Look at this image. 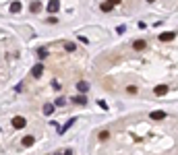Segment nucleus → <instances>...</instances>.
I'll return each mask as SVG.
<instances>
[{
	"instance_id": "1",
	"label": "nucleus",
	"mask_w": 178,
	"mask_h": 155,
	"mask_svg": "<svg viewBox=\"0 0 178 155\" xmlns=\"http://www.w3.org/2000/svg\"><path fill=\"white\" fill-rule=\"evenodd\" d=\"M25 124H27V122H25L23 116H13V120H11V126L17 128V130H19V128H25Z\"/></svg>"
},
{
	"instance_id": "2",
	"label": "nucleus",
	"mask_w": 178,
	"mask_h": 155,
	"mask_svg": "<svg viewBox=\"0 0 178 155\" xmlns=\"http://www.w3.org/2000/svg\"><path fill=\"white\" fill-rule=\"evenodd\" d=\"M41 74H44V64L37 62V64L31 68V77H33V79H41Z\"/></svg>"
},
{
	"instance_id": "3",
	"label": "nucleus",
	"mask_w": 178,
	"mask_h": 155,
	"mask_svg": "<svg viewBox=\"0 0 178 155\" xmlns=\"http://www.w3.org/2000/svg\"><path fill=\"white\" fill-rule=\"evenodd\" d=\"M58 10H60V2H58V0H50V2H48V13L56 15Z\"/></svg>"
},
{
	"instance_id": "4",
	"label": "nucleus",
	"mask_w": 178,
	"mask_h": 155,
	"mask_svg": "<svg viewBox=\"0 0 178 155\" xmlns=\"http://www.w3.org/2000/svg\"><path fill=\"white\" fill-rule=\"evenodd\" d=\"M174 40V31H164L159 35V41H172Z\"/></svg>"
},
{
	"instance_id": "5",
	"label": "nucleus",
	"mask_w": 178,
	"mask_h": 155,
	"mask_svg": "<svg viewBox=\"0 0 178 155\" xmlns=\"http://www.w3.org/2000/svg\"><path fill=\"white\" fill-rule=\"evenodd\" d=\"M29 10H31V13H40L41 10V2L40 0H33V2L29 4Z\"/></svg>"
},
{
	"instance_id": "6",
	"label": "nucleus",
	"mask_w": 178,
	"mask_h": 155,
	"mask_svg": "<svg viewBox=\"0 0 178 155\" xmlns=\"http://www.w3.org/2000/svg\"><path fill=\"white\" fill-rule=\"evenodd\" d=\"M54 108H56V103H46V106H44V114L52 116V114H54Z\"/></svg>"
},
{
	"instance_id": "7",
	"label": "nucleus",
	"mask_w": 178,
	"mask_h": 155,
	"mask_svg": "<svg viewBox=\"0 0 178 155\" xmlns=\"http://www.w3.org/2000/svg\"><path fill=\"white\" fill-rule=\"evenodd\" d=\"M73 124H75V118H70V120L66 122L64 126H58V132H60V135H64V132H66V128H70V126H73Z\"/></svg>"
},
{
	"instance_id": "8",
	"label": "nucleus",
	"mask_w": 178,
	"mask_h": 155,
	"mask_svg": "<svg viewBox=\"0 0 178 155\" xmlns=\"http://www.w3.org/2000/svg\"><path fill=\"white\" fill-rule=\"evenodd\" d=\"M153 93L155 95H166L168 93V87H166V85H158V87L153 89Z\"/></svg>"
},
{
	"instance_id": "9",
	"label": "nucleus",
	"mask_w": 178,
	"mask_h": 155,
	"mask_svg": "<svg viewBox=\"0 0 178 155\" xmlns=\"http://www.w3.org/2000/svg\"><path fill=\"white\" fill-rule=\"evenodd\" d=\"M21 2L19 0H15V2H11V13H21Z\"/></svg>"
},
{
	"instance_id": "10",
	"label": "nucleus",
	"mask_w": 178,
	"mask_h": 155,
	"mask_svg": "<svg viewBox=\"0 0 178 155\" xmlns=\"http://www.w3.org/2000/svg\"><path fill=\"white\" fill-rule=\"evenodd\" d=\"M145 46H147V44H145L143 40H135L133 41V48H135V50H145Z\"/></svg>"
},
{
	"instance_id": "11",
	"label": "nucleus",
	"mask_w": 178,
	"mask_h": 155,
	"mask_svg": "<svg viewBox=\"0 0 178 155\" xmlns=\"http://www.w3.org/2000/svg\"><path fill=\"white\" fill-rule=\"evenodd\" d=\"M77 89H79L81 93H85V91L89 89V83L87 81H79V83H77Z\"/></svg>"
},
{
	"instance_id": "12",
	"label": "nucleus",
	"mask_w": 178,
	"mask_h": 155,
	"mask_svg": "<svg viewBox=\"0 0 178 155\" xmlns=\"http://www.w3.org/2000/svg\"><path fill=\"white\" fill-rule=\"evenodd\" d=\"M73 101L79 103V106H85V103H87V97H85V95H77V97H73Z\"/></svg>"
},
{
	"instance_id": "13",
	"label": "nucleus",
	"mask_w": 178,
	"mask_h": 155,
	"mask_svg": "<svg viewBox=\"0 0 178 155\" xmlns=\"http://www.w3.org/2000/svg\"><path fill=\"white\" fill-rule=\"evenodd\" d=\"M151 118H153V120H162V118H166V112H162V110H158V112H151Z\"/></svg>"
},
{
	"instance_id": "14",
	"label": "nucleus",
	"mask_w": 178,
	"mask_h": 155,
	"mask_svg": "<svg viewBox=\"0 0 178 155\" xmlns=\"http://www.w3.org/2000/svg\"><path fill=\"white\" fill-rule=\"evenodd\" d=\"M104 10V13H110V10H112V8H114V4H112V2H104L102 6H100Z\"/></svg>"
},
{
	"instance_id": "15",
	"label": "nucleus",
	"mask_w": 178,
	"mask_h": 155,
	"mask_svg": "<svg viewBox=\"0 0 178 155\" xmlns=\"http://www.w3.org/2000/svg\"><path fill=\"white\" fill-rule=\"evenodd\" d=\"M33 143H35V139H33V136H25V139H23V145H25V147H31Z\"/></svg>"
},
{
	"instance_id": "16",
	"label": "nucleus",
	"mask_w": 178,
	"mask_h": 155,
	"mask_svg": "<svg viewBox=\"0 0 178 155\" xmlns=\"http://www.w3.org/2000/svg\"><path fill=\"white\" fill-rule=\"evenodd\" d=\"M75 44H70V41H69V44H64V50H66V52H75Z\"/></svg>"
},
{
	"instance_id": "17",
	"label": "nucleus",
	"mask_w": 178,
	"mask_h": 155,
	"mask_svg": "<svg viewBox=\"0 0 178 155\" xmlns=\"http://www.w3.org/2000/svg\"><path fill=\"white\" fill-rule=\"evenodd\" d=\"M108 136H110V132H108V130H102V132H100V141H106Z\"/></svg>"
},
{
	"instance_id": "18",
	"label": "nucleus",
	"mask_w": 178,
	"mask_h": 155,
	"mask_svg": "<svg viewBox=\"0 0 178 155\" xmlns=\"http://www.w3.org/2000/svg\"><path fill=\"white\" fill-rule=\"evenodd\" d=\"M37 56H40L41 60H44V58H46V56H48V52H46V50H37Z\"/></svg>"
},
{
	"instance_id": "19",
	"label": "nucleus",
	"mask_w": 178,
	"mask_h": 155,
	"mask_svg": "<svg viewBox=\"0 0 178 155\" xmlns=\"http://www.w3.org/2000/svg\"><path fill=\"white\" fill-rule=\"evenodd\" d=\"M64 103H66V101L62 99V97H58V99H56V106H64Z\"/></svg>"
},
{
	"instance_id": "20",
	"label": "nucleus",
	"mask_w": 178,
	"mask_h": 155,
	"mask_svg": "<svg viewBox=\"0 0 178 155\" xmlns=\"http://www.w3.org/2000/svg\"><path fill=\"white\" fill-rule=\"evenodd\" d=\"M124 29H126V27H124V25H120V27H116V33H124Z\"/></svg>"
},
{
	"instance_id": "21",
	"label": "nucleus",
	"mask_w": 178,
	"mask_h": 155,
	"mask_svg": "<svg viewBox=\"0 0 178 155\" xmlns=\"http://www.w3.org/2000/svg\"><path fill=\"white\" fill-rule=\"evenodd\" d=\"M108 2H112V4H114V6H116V4H120V2H122V0H108Z\"/></svg>"
},
{
	"instance_id": "22",
	"label": "nucleus",
	"mask_w": 178,
	"mask_h": 155,
	"mask_svg": "<svg viewBox=\"0 0 178 155\" xmlns=\"http://www.w3.org/2000/svg\"><path fill=\"white\" fill-rule=\"evenodd\" d=\"M64 155H73V151H70V149H66V151H64Z\"/></svg>"
},
{
	"instance_id": "23",
	"label": "nucleus",
	"mask_w": 178,
	"mask_h": 155,
	"mask_svg": "<svg viewBox=\"0 0 178 155\" xmlns=\"http://www.w3.org/2000/svg\"><path fill=\"white\" fill-rule=\"evenodd\" d=\"M147 2H155V0H147Z\"/></svg>"
}]
</instances>
